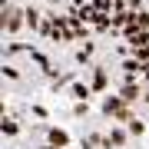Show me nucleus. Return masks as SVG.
<instances>
[{
  "label": "nucleus",
  "instance_id": "5",
  "mask_svg": "<svg viewBox=\"0 0 149 149\" xmlns=\"http://www.w3.org/2000/svg\"><path fill=\"white\" fill-rule=\"evenodd\" d=\"M129 43V53H133V50H143V47H149V30H143V33H136L133 40H126Z\"/></svg>",
  "mask_w": 149,
  "mask_h": 149
},
{
  "label": "nucleus",
  "instance_id": "9",
  "mask_svg": "<svg viewBox=\"0 0 149 149\" xmlns=\"http://www.w3.org/2000/svg\"><path fill=\"white\" fill-rule=\"evenodd\" d=\"M129 133H133V136H143V133H146V123H139V119H129Z\"/></svg>",
  "mask_w": 149,
  "mask_h": 149
},
{
  "label": "nucleus",
  "instance_id": "4",
  "mask_svg": "<svg viewBox=\"0 0 149 149\" xmlns=\"http://www.w3.org/2000/svg\"><path fill=\"white\" fill-rule=\"evenodd\" d=\"M23 20H27V27H30V30H40V27H43V20H40V13L33 10V7H27V10H23Z\"/></svg>",
  "mask_w": 149,
  "mask_h": 149
},
{
  "label": "nucleus",
  "instance_id": "8",
  "mask_svg": "<svg viewBox=\"0 0 149 149\" xmlns=\"http://www.w3.org/2000/svg\"><path fill=\"white\" fill-rule=\"evenodd\" d=\"M90 93H93V86H86V83H73V96H76V100L86 103V96H90Z\"/></svg>",
  "mask_w": 149,
  "mask_h": 149
},
{
  "label": "nucleus",
  "instance_id": "6",
  "mask_svg": "<svg viewBox=\"0 0 149 149\" xmlns=\"http://www.w3.org/2000/svg\"><path fill=\"white\" fill-rule=\"evenodd\" d=\"M106 83H109V80H106V70L96 66V70H93V90H106Z\"/></svg>",
  "mask_w": 149,
  "mask_h": 149
},
{
  "label": "nucleus",
  "instance_id": "3",
  "mask_svg": "<svg viewBox=\"0 0 149 149\" xmlns=\"http://www.w3.org/2000/svg\"><path fill=\"white\" fill-rule=\"evenodd\" d=\"M126 143V133H123V129H113V133L103 139V149H109V146H123Z\"/></svg>",
  "mask_w": 149,
  "mask_h": 149
},
{
  "label": "nucleus",
  "instance_id": "14",
  "mask_svg": "<svg viewBox=\"0 0 149 149\" xmlns=\"http://www.w3.org/2000/svg\"><path fill=\"white\" fill-rule=\"evenodd\" d=\"M143 100H149V93H146V96H143Z\"/></svg>",
  "mask_w": 149,
  "mask_h": 149
},
{
  "label": "nucleus",
  "instance_id": "11",
  "mask_svg": "<svg viewBox=\"0 0 149 149\" xmlns=\"http://www.w3.org/2000/svg\"><path fill=\"white\" fill-rule=\"evenodd\" d=\"M3 133L7 136H17V123L13 119H3Z\"/></svg>",
  "mask_w": 149,
  "mask_h": 149
},
{
  "label": "nucleus",
  "instance_id": "2",
  "mask_svg": "<svg viewBox=\"0 0 149 149\" xmlns=\"http://www.w3.org/2000/svg\"><path fill=\"white\" fill-rule=\"evenodd\" d=\"M123 100H126V106H129V103H136L139 100V86H133V80H126V86H123Z\"/></svg>",
  "mask_w": 149,
  "mask_h": 149
},
{
  "label": "nucleus",
  "instance_id": "7",
  "mask_svg": "<svg viewBox=\"0 0 149 149\" xmlns=\"http://www.w3.org/2000/svg\"><path fill=\"white\" fill-rule=\"evenodd\" d=\"M70 136L63 133V129H50V146H66Z\"/></svg>",
  "mask_w": 149,
  "mask_h": 149
},
{
  "label": "nucleus",
  "instance_id": "12",
  "mask_svg": "<svg viewBox=\"0 0 149 149\" xmlns=\"http://www.w3.org/2000/svg\"><path fill=\"white\" fill-rule=\"evenodd\" d=\"M143 76H146V80H149V63H146V66H143Z\"/></svg>",
  "mask_w": 149,
  "mask_h": 149
},
{
  "label": "nucleus",
  "instance_id": "13",
  "mask_svg": "<svg viewBox=\"0 0 149 149\" xmlns=\"http://www.w3.org/2000/svg\"><path fill=\"white\" fill-rule=\"evenodd\" d=\"M47 149H63V146H47Z\"/></svg>",
  "mask_w": 149,
  "mask_h": 149
},
{
  "label": "nucleus",
  "instance_id": "1",
  "mask_svg": "<svg viewBox=\"0 0 149 149\" xmlns=\"http://www.w3.org/2000/svg\"><path fill=\"white\" fill-rule=\"evenodd\" d=\"M7 20H3V27H7V33H17V30H20V23H27V20H23V13H17L13 10V7H7Z\"/></svg>",
  "mask_w": 149,
  "mask_h": 149
},
{
  "label": "nucleus",
  "instance_id": "10",
  "mask_svg": "<svg viewBox=\"0 0 149 149\" xmlns=\"http://www.w3.org/2000/svg\"><path fill=\"white\" fill-rule=\"evenodd\" d=\"M90 56H93V43H86L83 50H76V60H80V63H86Z\"/></svg>",
  "mask_w": 149,
  "mask_h": 149
}]
</instances>
